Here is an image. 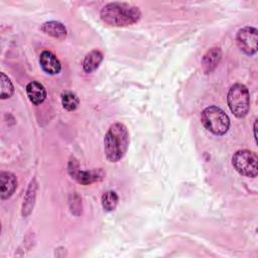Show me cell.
Segmentation results:
<instances>
[{
  "label": "cell",
  "instance_id": "obj_1",
  "mask_svg": "<svg viewBox=\"0 0 258 258\" xmlns=\"http://www.w3.org/2000/svg\"><path fill=\"white\" fill-rule=\"evenodd\" d=\"M101 19L108 25L123 27L139 21L141 12L138 7L120 2L106 4L100 12Z\"/></svg>",
  "mask_w": 258,
  "mask_h": 258
},
{
  "label": "cell",
  "instance_id": "obj_2",
  "mask_svg": "<svg viewBox=\"0 0 258 258\" xmlns=\"http://www.w3.org/2000/svg\"><path fill=\"white\" fill-rule=\"evenodd\" d=\"M129 145V133L125 125L115 123L108 129L104 139V150L111 162L119 161L126 153Z\"/></svg>",
  "mask_w": 258,
  "mask_h": 258
},
{
  "label": "cell",
  "instance_id": "obj_3",
  "mask_svg": "<svg viewBox=\"0 0 258 258\" xmlns=\"http://www.w3.org/2000/svg\"><path fill=\"white\" fill-rule=\"evenodd\" d=\"M201 120L204 127L215 135H224L230 127L229 116L217 106L206 108L202 112Z\"/></svg>",
  "mask_w": 258,
  "mask_h": 258
},
{
  "label": "cell",
  "instance_id": "obj_4",
  "mask_svg": "<svg viewBox=\"0 0 258 258\" xmlns=\"http://www.w3.org/2000/svg\"><path fill=\"white\" fill-rule=\"evenodd\" d=\"M227 101L231 112L238 118L247 115L250 108V95L246 86L235 84L228 92Z\"/></svg>",
  "mask_w": 258,
  "mask_h": 258
},
{
  "label": "cell",
  "instance_id": "obj_5",
  "mask_svg": "<svg viewBox=\"0 0 258 258\" xmlns=\"http://www.w3.org/2000/svg\"><path fill=\"white\" fill-rule=\"evenodd\" d=\"M232 163L235 169L244 176L255 177L258 174V157L253 151L238 150L233 155Z\"/></svg>",
  "mask_w": 258,
  "mask_h": 258
},
{
  "label": "cell",
  "instance_id": "obj_6",
  "mask_svg": "<svg viewBox=\"0 0 258 258\" xmlns=\"http://www.w3.org/2000/svg\"><path fill=\"white\" fill-rule=\"evenodd\" d=\"M239 48L246 54L256 53L258 47V31L255 27L245 26L241 28L236 36Z\"/></svg>",
  "mask_w": 258,
  "mask_h": 258
},
{
  "label": "cell",
  "instance_id": "obj_7",
  "mask_svg": "<svg viewBox=\"0 0 258 258\" xmlns=\"http://www.w3.org/2000/svg\"><path fill=\"white\" fill-rule=\"evenodd\" d=\"M69 172L79 183L82 184H90L96 180L102 178L101 170L89 171V170H80L78 163L76 161H70Z\"/></svg>",
  "mask_w": 258,
  "mask_h": 258
},
{
  "label": "cell",
  "instance_id": "obj_8",
  "mask_svg": "<svg viewBox=\"0 0 258 258\" xmlns=\"http://www.w3.org/2000/svg\"><path fill=\"white\" fill-rule=\"evenodd\" d=\"M39 63L41 69L49 75H56L61 70V66L57 57L48 50H44L40 53Z\"/></svg>",
  "mask_w": 258,
  "mask_h": 258
},
{
  "label": "cell",
  "instance_id": "obj_9",
  "mask_svg": "<svg viewBox=\"0 0 258 258\" xmlns=\"http://www.w3.org/2000/svg\"><path fill=\"white\" fill-rule=\"evenodd\" d=\"M0 183H1V199L5 200L12 196L17 186L16 176L7 171H2L0 173Z\"/></svg>",
  "mask_w": 258,
  "mask_h": 258
},
{
  "label": "cell",
  "instance_id": "obj_10",
  "mask_svg": "<svg viewBox=\"0 0 258 258\" xmlns=\"http://www.w3.org/2000/svg\"><path fill=\"white\" fill-rule=\"evenodd\" d=\"M222 58V50L220 47L211 48L202 59V69L206 74L213 72Z\"/></svg>",
  "mask_w": 258,
  "mask_h": 258
},
{
  "label": "cell",
  "instance_id": "obj_11",
  "mask_svg": "<svg viewBox=\"0 0 258 258\" xmlns=\"http://www.w3.org/2000/svg\"><path fill=\"white\" fill-rule=\"evenodd\" d=\"M26 94L29 101L34 105L41 104L46 98V91L44 87L36 81H32L27 84Z\"/></svg>",
  "mask_w": 258,
  "mask_h": 258
},
{
  "label": "cell",
  "instance_id": "obj_12",
  "mask_svg": "<svg viewBox=\"0 0 258 258\" xmlns=\"http://www.w3.org/2000/svg\"><path fill=\"white\" fill-rule=\"evenodd\" d=\"M40 29L55 38H63L67 36V28L61 22L58 21H48L41 25Z\"/></svg>",
  "mask_w": 258,
  "mask_h": 258
},
{
  "label": "cell",
  "instance_id": "obj_13",
  "mask_svg": "<svg viewBox=\"0 0 258 258\" xmlns=\"http://www.w3.org/2000/svg\"><path fill=\"white\" fill-rule=\"evenodd\" d=\"M103 60V54L100 50L94 49L90 51L84 59L83 69L86 73H92L97 70Z\"/></svg>",
  "mask_w": 258,
  "mask_h": 258
},
{
  "label": "cell",
  "instance_id": "obj_14",
  "mask_svg": "<svg viewBox=\"0 0 258 258\" xmlns=\"http://www.w3.org/2000/svg\"><path fill=\"white\" fill-rule=\"evenodd\" d=\"M118 201H119V198L117 194L113 190L106 191L102 196V206L104 210H106L107 212L114 211L118 205Z\"/></svg>",
  "mask_w": 258,
  "mask_h": 258
},
{
  "label": "cell",
  "instance_id": "obj_15",
  "mask_svg": "<svg viewBox=\"0 0 258 258\" xmlns=\"http://www.w3.org/2000/svg\"><path fill=\"white\" fill-rule=\"evenodd\" d=\"M61 104L66 110L74 111L79 105V99L75 93L67 91L61 94Z\"/></svg>",
  "mask_w": 258,
  "mask_h": 258
},
{
  "label": "cell",
  "instance_id": "obj_16",
  "mask_svg": "<svg viewBox=\"0 0 258 258\" xmlns=\"http://www.w3.org/2000/svg\"><path fill=\"white\" fill-rule=\"evenodd\" d=\"M0 83H1V99H7V98H10L13 93H14V88H13V85L10 81V79L4 74V73H1L0 74Z\"/></svg>",
  "mask_w": 258,
  "mask_h": 258
}]
</instances>
